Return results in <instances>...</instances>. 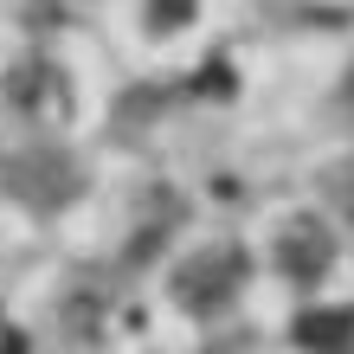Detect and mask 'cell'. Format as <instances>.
I'll return each instance as SVG.
<instances>
[{"instance_id": "obj_1", "label": "cell", "mask_w": 354, "mask_h": 354, "mask_svg": "<svg viewBox=\"0 0 354 354\" xmlns=\"http://www.w3.org/2000/svg\"><path fill=\"white\" fill-rule=\"evenodd\" d=\"M245 270H252V258L239 252V245H200V252H187L174 264V303L187 309V316H219L225 303L245 290Z\"/></svg>"}, {"instance_id": "obj_2", "label": "cell", "mask_w": 354, "mask_h": 354, "mask_svg": "<svg viewBox=\"0 0 354 354\" xmlns=\"http://www.w3.org/2000/svg\"><path fill=\"white\" fill-rule=\"evenodd\" d=\"M277 270L290 283H322L328 277V264H335V232L316 219V213H297V219H283V232H277Z\"/></svg>"}, {"instance_id": "obj_3", "label": "cell", "mask_w": 354, "mask_h": 354, "mask_svg": "<svg viewBox=\"0 0 354 354\" xmlns=\"http://www.w3.org/2000/svg\"><path fill=\"white\" fill-rule=\"evenodd\" d=\"M290 342L303 354H354V309L348 303H316L290 322Z\"/></svg>"}, {"instance_id": "obj_4", "label": "cell", "mask_w": 354, "mask_h": 354, "mask_svg": "<svg viewBox=\"0 0 354 354\" xmlns=\"http://www.w3.org/2000/svg\"><path fill=\"white\" fill-rule=\"evenodd\" d=\"M142 19H149V32H180L200 19V0H142Z\"/></svg>"}]
</instances>
